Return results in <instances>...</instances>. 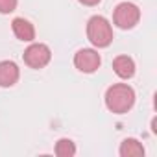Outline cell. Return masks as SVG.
<instances>
[{
  "label": "cell",
  "mask_w": 157,
  "mask_h": 157,
  "mask_svg": "<svg viewBox=\"0 0 157 157\" xmlns=\"http://www.w3.org/2000/svg\"><path fill=\"white\" fill-rule=\"evenodd\" d=\"M100 63H102L100 54L96 50H93V48H82V50H78L76 56H74V65H76V68L80 72L91 74V72L98 70Z\"/></svg>",
  "instance_id": "cell-5"
},
{
  "label": "cell",
  "mask_w": 157,
  "mask_h": 157,
  "mask_svg": "<svg viewBox=\"0 0 157 157\" xmlns=\"http://www.w3.org/2000/svg\"><path fill=\"white\" fill-rule=\"evenodd\" d=\"M133 104H135V91L128 83L111 85L105 93V105L109 111H113L117 115L129 111L133 107Z\"/></svg>",
  "instance_id": "cell-1"
},
{
  "label": "cell",
  "mask_w": 157,
  "mask_h": 157,
  "mask_svg": "<svg viewBox=\"0 0 157 157\" xmlns=\"http://www.w3.org/2000/svg\"><path fill=\"white\" fill-rule=\"evenodd\" d=\"M76 153V146L70 139H61L56 144V155L59 157H72Z\"/></svg>",
  "instance_id": "cell-10"
},
{
  "label": "cell",
  "mask_w": 157,
  "mask_h": 157,
  "mask_svg": "<svg viewBox=\"0 0 157 157\" xmlns=\"http://www.w3.org/2000/svg\"><path fill=\"white\" fill-rule=\"evenodd\" d=\"M17 8V0H0V13H11Z\"/></svg>",
  "instance_id": "cell-11"
},
{
  "label": "cell",
  "mask_w": 157,
  "mask_h": 157,
  "mask_svg": "<svg viewBox=\"0 0 157 157\" xmlns=\"http://www.w3.org/2000/svg\"><path fill=\"white\" fill-rule=\"evenodd\" d=\"M52 52L46 44L43 43H33L24 50V63L30 68H43L50 63Z\"/></svg>",
  "instance_id": "cell-4"
},
{
  "label": "cell",
  "mask_w": 157,
  "mask_h": 157,
  "mask_svg": "<svg viewBox=\"0 0 157 157\" xmlns=\"http://www.w3.org/2000/svg\"><path fill=\"white\" fill-rule=\"evenodd\" d=\"M80 2H82L83 6H96L100 0H80Z\"/></svg>",
  "instance_id": "cell-12"
},
{
  "label": "cell",
  "mask_w": 157,
  "mask_h": 157,
  "mask_svg": "<svg viewBox=\"0 0 157 157\" xmlns=\"http://www.w3.org/2000/svg\"><path fill=\"white\" fill-rule=\"evenodd\" d=\"M140 19V10L131 4V2H122L115 8V15H113V21L118 28L122 30H129L133 28Z\"/></svg>",
  "instance_id": "cell-3"
},
{
  "label": "cell",
  "mask_w": 157,
  "mask_h": 157,
  "mask_svg": "<svg viewBox=\"0 0 157 157\" xmlns=\"http://www.w3.org/2000/svg\"><path fill=\"white\" fill-rule=\"evenodd\" d=\"M118 151L122 157H139V155H144V146L137 139H124Z\"/></svg>",
  "instance_id": "cell-9"
},
{
  "label": "cell",
  "mask_w": 157,
  "mask_h": 157,
  "mask_svg": "<svg viewBox=\"0 0 157 157\" xmlns=\"http://www.w3.org/2000/svg\"><path fill=\"white\" fill-rule=\"evenodd\" d=\"M87 37L98 48L109 46L111 41H113V28H111L109 21L105 17H102V15L91 17L89 22H87Z\"/></svg>",
  "instance_id": "cell-2"
},
{
  "label": "cell",
  "mask_w": 157,
  "mask_h": 157,
  "mask_svg": "<svg viewBox=\"0 0 157 157\" xmlns=\"http://www.w3.org/2000/svg\"><path fill=\"white\" fill-rule=\"evenodd\" d=\"M11 28H13V33H15V37H17L19 41L30 43V41L35 39V28H33V24H32L30 21L22 19V17L15 19V21L11 22Z\"/></svg>",
  "instance_id": "cell-7"
},
{
  "label": "cell",
  "mask_w": 157,
  "mask_h": 157,
  "mask_svg": "<svg viewBox=\"0 0 157 157\" xmlns=\"http://www.w3.org/2000/svg\"><path fill=\"white\" fill-rule=\"evenodd\" d=\"M19 67L13 61H0V87H11L19 80Z\"/></svg>",
  "instance_id": "cell-6"
},
{
  "label": "cell",
  "mask_w": 157,
  "mask_h": 157,
  "mask_svg": "<svg viewBox=\"0 0 157 157\" xmlns=\"http://www.w3.org/2000/svg\"><path fill=\"white\" fill-rule=\"evenodd\" d=\"M113 68L117 72L118 78H122V80H129V78L135 74V63L131 57L128 56H118L115 61H113Z\"/></svg>",
  "instance_id": "cell-8"
}]
</instances>
